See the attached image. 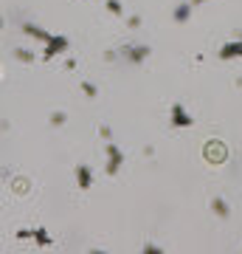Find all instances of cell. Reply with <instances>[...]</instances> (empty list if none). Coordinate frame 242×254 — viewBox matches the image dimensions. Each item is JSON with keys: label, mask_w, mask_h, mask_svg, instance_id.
I'll return each mask as SVG.
<instances>
[{"label": "cell", "mask_w": 242, "mask_h": 254, "mask_svg": "<svg viewBox=\"0 0 242 254\" xmlns=\"http://www.w3.org/2000/svg\"><path fill=\"white\" fill-rule=\"evenodd\" d=\"M104 155H107V164H104V173L110 175V178H116L118 170L124 167V153H121V147H116L113 141H107V147H104Z\"/></svg>", "instance_id": "obj_1"}, {"label": "cell", "mask_w": 242, "mask_h": 254, "mask_svg": "<svg viewBox=\"0 0 242 254\" xmlns=\"http://www.w3.org/2000/svg\"><path fill=\"white\" fill-rule=\"evenodd\" d=\"M71 48V40L65 34H51V40L45 43V51H43V60L48 63V60H54V57H59V54H65Z\"/></svg>", "instance_id": "obj_2"}, {"label": "cell", "mask_w": 242, "mask_h": 254, "mask_svg": "<svg viewBox=\"0 0 242 254\" xmlns=\"http://www.w3.org/2000/svg\"><path fill=\"white\" fill-rule=\"evenodd\" d=\"M169 125L175 127V130H186V127L194 125V119H192V113H189L180 102H175V105L169 108Z\"/></svg>", "instance_id": "obj_3"}, {"label": "cell", "mask_w": 242, "mask_h": 254, "mask_svg": "<svg viewBox=\"0 0 242 254\" xmlns=\"http://www.w3.org/2000/svg\"><path fill=\"white\" fill-rule=\"evenodd\" d=\"M149 54H152L149 46H124L121 48V57H124L130 65H144L149 60Z\"/></svg>", "instance_id": "obj_4"}, {"label": "cell", "mask_w": 242, "mask_h": 254, "mask_svg": "<svg viewBox=\"0 0 242 254\" xmlns=\"http://www.w3.org/2000/svg\"><path fill=\"white\" fill-rule=\"evenodd\" d=\"M217 57L223 63H231V60H242V40H228L225 46H220Z\"/></svg>", "instance_id": "obj_5"}, {"label": "cell", "mask_w": 242, "mask_h": 254, "mask_svg": "<svg viewBox=\"0 0 242 254\" xmlns=\"http://www.w3.org/2000/svg\"><path fill=\"white\" fill-rule=\"evenodd\" d=\"M73 175H76V187H79L82 192L93 190V170H90L88 164H79V167L73 170Z\"/></svg>", "instance_id": "obj_6"}, {"label": "cell", "mask_w": 242, "mask_h": 254, "mask_svg": "<svg viewBox=\"0 0 242 254\" xmlns=\"http://www.w3.org/2000/svg\"><path fill=\"white\" fill-rule=\"evenodd\" d=\"M23 31H26V37H31V40H37V43H48L51 40V34L45 31V28H40L37 23H23Z\"/></svg>", "instance_id": "obj_7"}, {"label": "cell", "mask_w": 242, "mask_h": 254, "mask_svg": "<svg viewBox=\"0 0 242 254\" xmlns=\"http://www.w3.org/2000/svg\"><path fill=\"white\" fill-rule=\"evenodd\" d=\"M203 153L208 155V161H214V164L225 161V150H223V144H220V141H208Z\"/></svg>", "instance_id": "obj_8"}, {"label": "cell", "mask_w": 242, "mask_h": 254, "mask_svg": "<svg viewBox=\"0 0 242 254\" xmlns=\"http://www.w3.org/2000/svg\"><path fill=\"white\" fill-rule=\"evenodd\" d=\"M192 9H194V6H192V3H178V6H175V11H172V20H175V23H189V17H192Z\"/></svg>", "instance_id": "obj_9"}, {"label": "cell", "mask_w": 242, "mask_h": 254, "mask_svg": "<svg viewBox=\"0 0 242 254\" xmlns=\"http://www.w3.org/2000/svg\"><path fill=\"white\" fill-rule=\"evenodd\" d=\"M34 246L37 249H51V246H54V240H51V235H48V229L45 226L34 229Z\"/></svg>", "instance_id": "obj_10"}, {"label": "cell", "mask_w": 242, "mask_h": 254, "mask_svg": "<svg viewBox=\"0 0 242 254\" xmlns=\"http://www.w3.org/2000/svg\"><path fill=\"white\" fill-rule=\"evenodd\" d=\"M211 212H214L220 220H228V218H231V209H228L225 198H211Z\"/></svg>", "instance_id": "obj_11"}, {"label": "cell", "mask_w": 242, "mask_h": 254, "mask_svg": "<svg viewBox=\"0 0 242 254\" xmlns=\"http://www.w3.org/2000/svg\"><path fill=\"white\" fill-rule=\"evenodd\" d=\"M14 60H17V63H34L37 57H34V51H28V48H14Z\"/></svg>", "instance_id": "obj_12"}, {"label": "cell", "mask_w": 242, "mask_h": 254, "mask_svg": "<svg viewBox=\"0 0 242 254\" xmlns=\"http://www.w3.org/2000/svg\"><path fill=\"white\" fill-rule=\"evenodd\" d=\"M104 6H107V11H110V14H116V17H121V14H124V6H121L118 0H107Z\"/></svg>", "instance_id": "obj_13"}, {"label": "cell", "mask_w": 242, "mask_h": 254, "mask_svg": "<svg viewBox=\"0 0 242 254\" xmlns=\"http://www.w3.org/2000/svg\"><path fill=\"white\" fill-rule=\"evenodd\" d=\"M54 127H62L65 122H68V113H62V110H56V113H51V119H48Z\"/></svg>", "instance_id": "obj_14"}, {"label": "cell", "mask_w": 242, "mask_h": 254, "mask_svg": "<svg viewBox=\"0 0 242 254\" xmlns=\"http://www.w3.org/2000/svg\"><path fill=\"white\" fill-rule=\"evenodd\" d=\"M14 237H17V240H34V229H17Z\"/></svg>", "instance_id": "obj_15"}, {"label": "cell", "mask_w": 242, "mask_h": 254, "mask_svg": "<svg viewBox=\"0 0 242 254\" xmlns=\"http://www.w3.org/2000/svg\"><path fill=\"white\" fill-rule=\"evenodd\" d=\"M82 93H85V96H90V99H96V85H90V82H82Z\"/></svg>", "instance_id": "obj_16"}, {"label": "cell", "mask_w": 242, "mask_h": 254, "mask_svg": "<svg viewBox=\"0 0 242 254\" xmlns=\"http://www.w3.org/2000/svg\"><path fill=\"white\" fill-rule=\"evenodd\" d=\"M99 136L104 138V141H113V130H110L107 125H101V127H99Z\"/></svg>", "instance_id": "obj_17"}, {"label": "cell", "mask_w": 242, "mask_h": 254, "mask_svg": "<svg viewBox=\"0 0 242 254\" xmlns=\"http://www.w3.org/2000/svg\"><path fill=\"white\" fill-rule=\"evenodd\" d=\"M141 254H163V249H158V246H144Z\"/></svg>", "instance_id": "obj_18"}, {"label": "cell", "mask_w": 242, "mask_h": 254, "mask_svg": "<svg viewBox=\"0 0 242 254\" xmlns=\"http://www.w3.org/2000/svg\"><path fill=\"white\" fill-rule=\"evenodd\" d=\"M127 26H130V28H141V17H138V14L130 17V20H127Z\"/></svg>", "instance_id": "obj_19"}, {"label": "cell", "mask_w": 242, "mask_h": 254, "mask_svg": "<svg viewBox=\"0 0 242 254\" xmlns=\"http://www.w3.org/2000/svg\"><path fill=\"white\" fill-rule=\"evenodd\" d=\"M189 3H192V6H200V3H208V0H189Z\"/></svg>", "instance_id": "obj_20"}, {"label": "cell", "mask_w": 242, "mask_h": 254, "mask_svg": "<svg viewBox=\"0 0 242 254\" xmlns=\"http://www.w3.org/2000/svg\"><path fill=\"white\" fill-rule=\"evenodd\" d=\"M3 26H6V20H3V17H0V31H3Z\"/></svg>", "instance_id": "obj_21"}, {"label": "cell", "mask_w": 242, "mask_h": 254, "mask_svg": "<svg viewBox=\"0 0 242 254\" xmlns=\"http://www.w3.org/2000/svg\"><path fill=\"white\" fill-rule=\"evenodd\" d=\"M240 88H242V79H240Z\"/></svg>", "instance_id": "obj_22"}]
</instances>
